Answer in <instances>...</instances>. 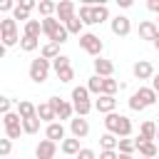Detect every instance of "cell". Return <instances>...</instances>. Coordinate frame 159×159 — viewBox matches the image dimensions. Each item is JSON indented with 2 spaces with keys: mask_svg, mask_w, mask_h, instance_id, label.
Instances as JSON below:
<instances>
[{
  "mask_svg": "<svg viewBox=\"0 0 159 159\" xmlns=\"http://www.w3.org/2000/svg\"><path fill=\"white\" fill-rule=\"evenodd\" d=\"M104 129H107V132H112L114 137L124 139V137H132L134 124H132V119H129L127 114H117V112H112V114H107V117H104Z\"/></svg>",
  "mask_w": 159,
  "mask_h": 159,
  "instance_id": "obj_1",
  "label": "cell"
},
{
  "mask_svg": "<svg viewBox=\"0 0 159 159\" xmlns=\"http://www.w3.org/2000/svg\"><path fill=\"white\" fill-rule=\"evenodd\" d=\"M72 107H75V114L77 117H87L92 109H94V102L89 99V89H87V84L82 87H72Z\"/></svg>",
  "mask_w": 159,
  "mask_h": 159,
  "instance_id": "obj_2",
  "label": "cell"
},
{
  "mask_svg": "<svg viewBox=\"0 0 159 159\" xmlns=\"http://www.w3.org/2000/svg\"><path fill=\"white\" fill-rule=\"evenodd\" d=\"M42 32H45L47 40L55 42V45H62V42H67V37H70L67 27H65L57 17H45V20H42Z\"/></svg>",
  "mask_w": 159,
  "mask_h": 159,
  "instance_id": "obj_3",
  "label": "cell"
},
{
  "mask_svg": "<svg viewBox=\"0 0 159 159\" xmlns=\"http://www.w3.org/2000/svg\"><path fill=\"white\" fill-rule=\"evenodd\" d=\"M50 70H52V62L45 60V57H37V60L30 62V80H32L35 84H42V82H47Z\"/></svg>",
  "mask_w": 159,
  "mask_h": 159,
  "instance_id": "obj_4",
  "label": "cell"
},
{
  "mask_svg": "<svg viewBox=\"0 0 159 159\" xmlns=\"http://www.w3.org/2000/svg\"><path fill=\"white\" fill-rule=\"evenodd\" d=\"M80 47H82L87 55H92V57H102L104 42H102L99 35H94V32H84V35H80Z\"/></svg>",
  "mask_w": 159,
  "mask_h": 159,
  "instance_id": "obj_5",
  "label": "cell"
},
{
  "mask_svg": "<svg viewBox=\"0 0 159 159\" xmlns=\"http://www.w3.org/2000/svg\"><path fill=\"white\" fill-rule=\"evenodd\" d=\"M47 102L52 104V109H55V114H57V119H60V122H65V119H67V122H72V119H75V117H72V114H75V107H72V102H67V99H60V97H50Z\"/></svg>",
  "mask_w": 159,
  "mask_h": 159,
  "instance_id": "obj_6",
  "label": "cell"
},
{
  "mask_svg": "<svg viewBox=\"0 0 159 159\" xmlns=\"http://www.w3.org/2000/svg\"><path fill=\"white\" fill-rule=\"evenodd\" d=\"M55 17H57L62 25H67L70 20L77 17V5H75L72 0H60V2H57V12H55Z\"/></svg>",
  "mask_w": 159,
  "mask_h": 159,
  "instance_id": "obj_7",
  "label": "cell"
},
{
  "mask_svg": "<svg viewBox=\"0 0 159 159\" xmlns=\"http://www.w3.org/2000/svg\"><path fill=\"white\" fill-rule=\"evenodd\" d=\"M109 27H112V32H114L117 37H127V35L132 32V20H129L127 15H114V17L109 20Z\"/></svg>",
  "mask_w": 159,
  "mask_h": 159,
  "instance_id": "obj_8",
  "label": "cell"
},
{
  "mask_svg": "<svg viewBox=\"0 0 159 159\" xmlns=\"http://www.w3.org/2000/svg\"><path fill=\"white\" fill-rule=\"evenodd\" d=\"M55 154H57V142H52V139H40L37 142V147H35L37 159H55Z\"/></svg>",
  "mask_w": 159,
  "mask_h": 159,
  "instance_id": "obj_9",
  "label": "cell"
},
{
  "mask_svg": "<svg viewBox=\"0 0 159 159\" xmlns=\"http://www.w3.org/2000/svg\"><path fill=\"white\" fill-rule=\"evenodd\" d=\"M94 109L99 112V114H112L114 109H117V97H112V94H99L97 99H94Z\"/></svg>",
  "mask_w": 159,
  "mask_h": 159,
  "instance_id": "obj_10",
  "label": "cell"
},
{
  "mask_svg": "<svg viewBox=\"0 0 159 159\" xmlns=\"http://www.w3.org/2000/svg\"><path fill=\"white\" fill-rule=\"evenodd\" d=\"M157 127L159 124H154L152 119H144L142 127H139V134H137V144H142V142H157Z\"/></svg>",
  "mask_w": 159,
  "mask_h": 159,
  "instance_id": "obj_11",
  "label": "cell"
},
{
  "mask_svg": "<svg viewBox=\"0 0 159 159\" xmlns=\"http://www.w3.org/2000/svg\"><path fill=\"white\" fill-rule=\"evenodd\" d=\"M70 134H72L75 139H84V137L89 134V122H87V117H75V119L70 122Z\"/></svg>",
  "mask_w": 159,
  "mask_h": 159,
  "instance_id": "obj_12",
  "label": "cell"
},
{
  "mask_svg": "<svg viewBox=\"0 0 159 159\" xmlns=\"http://www.w3.org/2000/svg\"><path fill=\"white\" fill-rule=\"evenodd\" d=\"M157 35H159V25H157L154 20H142V22H139V37H142V40L154 42Z\"/></svg>",
  "mask_w": 159,
  "mask_h": 159,
  "instance_id": "obj_13",
  "label": "cell"
},
{
  "mask_svg": "<svg viewBox=\"0 0 159 159\" xmlns=\"http://www.w3.org/2000/svg\"><path fill=\"white\" fill-rule=\"evenodd\" d=\"M132 75H134L137 80H152L157 72H154V67H152V62H149V60H139V62H134Z\"/></svg>",
  "mask_w": 159,
  "mask_h": 159,
  "instance_id": "obj_14",
  "label": "cell"
},
{
  "mask_svg": "<svg viewBox=\"0 0 159 159\" xmlns=\"http://www.w3.org/2000/svg\"><path fill=\"white\" fill-rule=\"evenodd\" d=\"M132 94H134L144 107H152V104H157V102H159V94H157L152 87H139V89H137V92H132Z\"/></svg>",
  "mask_w": 159,
  "mask_h": 159,
  "instance_id": "obj_15",
  "label": "cell"
},
{
  "mask_svg": "<svg viewBox=\"0 0 159 159\" xmlns=\"http://www.w3.org/2000/svg\"><path fill=\"white\" fill-rule=\"evenodd\" d=\"M45 139H52V142H65L67 137H65V124L62 122H52V124H47L45 127Z\"/></svg>",
  "mask_w": 159,
  "mask_h": 159,
  "instance_id": "obj_16",
  "label": "cell"
},
{
  "mask_svg": "<svg viewBox=\"0 0 159 159\" xmlns=\"http://www.w3.org/2000/svg\"><path fill=\"white\" fill-rule=\"evenodd\" d=\"M112 72H114L112 60H104V57H97L94 60V75L97 77H112Z\"/></svg>",
  "mask_w": 159,
  "mask_h": 159,
  "instance_id": "obj_17",
  "label": "cell"
},
{
  "mask_svg": "<svg viewBox=\"0 0 159 159\" xmlns=\"http://www.w3.org/2000/svg\"><path fill=\"white\" fill-rule=\"evenodd\" d=\"M37 117H40V122H47V124L57 122V114H55V109H52V104H50V102L37 104Z\"/></svg>",
  "mask_w": 159,
  "mask_h": 159,
  "instance_id": "obj_18",
  "label": "cell"
},
{
  "mask_svg": "<svg viewBox=\"0 0 159 159\" xmlns=\"http://www.w3.org/2000/svg\"><path fill=\"white\" fill-rule=\"evenodd\" d=\"M60 152H62V154H67V157H77V154L82 152V147H80V139H75V137H67V139L60 144Z\"/></svg>",
  "mask_w": 159,
  "mask_h": 159,
  "instance_id": "obj_19",
  "label": "cell"
},
{
  "mask_svg": "<svg viewBox=\"0 0 159 159\" xmlns=\"http://www.w3.org/2000/svg\"><path fill=\"white\" fill-rule=\"evenodd\" d=\"M137 152H139V157H147V159H157L159 157L157 142H142V144H137Z\"/></svg>",
  "mask_w": 159,
  "mask_h": 159,
  "instance_id": "obj_20",
  "label": "cell"
},
{
  "mask_svg": "<svg viewBox=\"0 0 159 159\" xmlns=\"http://www.w3.org/2000/svg\"><path fill=\"white\" fill-rule=\"evenodd\" d=\"M17 114H20L22 119L37 117V104H32V102H27V99H20V102H17Z\"/></svg>",
  "mask_w": 159,
  "mask_h": 159,
  "instance_id": "obj_21",
  "label": "cell"
},
{
  "mask_svg": "<svg viewBox=\"0 0 159 159\" xmlns=\"http://www.w3.org/2000/svg\"><path fill=\"white\" fill-rule=\"evenodd\" d=\"M92 15H94V25H102L109 20V7L104 2H97V5H92Z\"/></svg>",
  "mask_w": 159,
  "mask_h": 159,
  "instance_id": "obj_22",
  "label": "cell"
},
{
  "mask_svg": "<svg viewBox=\"0 0 159 159\" xmlns=\"http://www.w3.org/2000/svg\"><path fill=\"white\" fill-rule=\"evenodd\" d=\"M37 12L42 15V20H45V17H55L57 2H52V0H40V2H37Z\"/></svg>",
  "mask_w": 159,
  "mask_h": 159,
  "instance_id": "obj_23",
  "label": "cell"
},
{
  "mask_svg": "<svg viewBox=\"0 0 159 159\" xmlns=\"http://www.w3.org/2000/svg\"><path fill=\"white\" fill-rule=\"evenodd\" d=\"M99 147H102L104 152H112V149L119 147V137H114L112 132H104V134L99 137Z\"/></svg>",
  "mask_w": 159,
  "mask_h": 159,
  "instance_id": "obj_24",
  "label": "cell"
},
{
  "mask_svg": "<svg viewBox=\"0 0 159 159\" xmlns=\"http://www.w3.org/2000/svg\"><path fill=\"white\" fill-rule=\"evenodd\" d=\"M22 35L40 40V35H42V20H30V22H25V32H22Z\"/></svg>",
  "mask_w": 159,
  "mask_h": 159,
  "instance_id": "obj_25",
  "label": "cell"
},
{
  "mask_svg": "<svg viewBox=\"0 0 159 159\" xmlns=\"http://www.w3.org/2000/svg\"><path fill=\"white\" fill-rule=\"evenodd\" d=\"M62 52H60V45H55V42H47V45H42V50H40V57H45V60H57Z\"/></svg>",
  "mask_w": 159,
  "mask_h": 159,
  "instance_id": "obj_26",
  "label": "cell"
},
{
  "mask_svg": "<svg viewBox=\"0 0 159 159\" xmlns=\"http://www.w3.org/2000/svg\"><path fill=\"white\" fill-rule=\"evenodd\" d=\"M77 15H80V20H82L84 25H94V15H92V5H89V2H84V5H80V10H77Z\"/></svg>",
  "mask_w": 159,
  "mask_h": 159,
  "instance_id": "obj_27",
  "label": "cell"
},
{
  "mask_svg": "<svg viewBox=\"0 0 159 159\" xmlns=\"http://www.w3.org/2000/svg\"><path fill=\"white\" fill-rule=\"evenodd\" d=\"M10 32H17V20L12 15L0 20V35H10Z\"/></svg>",
  "mask_w": 159,
  "mask_h": 159,
  "instance_id": "obj_28",
  "label": "cell"
},
{
  "mask_svg": "<svg viewBox=\"0 0 159 159\" xmlns=\"http://www.w3.org/2000/svg\"><path fill=\"white\" fill-rule=\"evenodd\" d=\"M40 117H30V119H22V132L25 134H37L40 132Z\"/></svg>",
  "mask_w": 159,
  "mask_h": 159,
  "instance_id": "obj_29",
  "label": "cell"
},
{
  "mask_svg": "<svg viewBox=\"0 0 159 159\" xmlns=\"http://www.w3.org/2000/svg\"><path fill=\"white\" fill-rule=\"evenodd\" d=\"M117 152H119V154H132V152H137V139H132V137H124V139H119V147H117Z\"/></svg>",
  "mask_w": 159,
  "mask_h": 159,
  "instance_id": "obj_30",
  "label": "cell"
},
{
  "mask_svg": "<svg viewBox=\"0 0 159 159\" xmlns=\"http://www.w3.org/2000/svg\"><path fill=\"white\" fill-rule=\"evenodd\" d=\"M102 80L104 77H97V75H92L89 80H87V89H89V94H102Z\"/></svg>",
  "mask_w": 159,
  "mask_h": 159,
  "instance_id": "obj_31",
  "label": "cell"
},
{
  "mask_svg": "<svg viewBox=\"0 0 159 159\" xmlns=\"http://www.w3.org/2000/svg\"><path fill=\"white\" fill-rule=\"evenodd\" d=\"M40 47V40H35V37H27V35H22V40H20V50H25V52H35Z\"/></svg>",
  "mask_w": 159,
  "mask_h": 159,
  "instance_id": "obj_32",
  "label": "cell"
},
{
  "mask_svg": "<svg viewBox=\"0 0 159 159\" xmlns=\"http://www.w3.org/2000/svg\"><path fill=\"white\" fill-rule=\"evenodd\" d=\"M117 89H119V82H117V80H112V77H104V80H102V94H112V97H114Z\"/></svg>",
  "mask_w": 159,
  "mask_h": 159,
  "instance_id": "obj_33",
  "label": "cell"
},
{
  "mask_svg": "<svg viewBox=\"0 0 159 159\" xmlns=\"http://www.w3.org/2000/svg\"><path fill=\"white\" fill-rule=\"evenodd\" d=\"M65 27H67V32H70V35H84V32H82V27H84V22L80 20V15H77L75 20H70V22H67Z\"/></svg>",
  "mask_w": 159,
  "mask_h": 159,
  "instance_id": "obj_34",
  "label": "cell"
},
{
  "mask_svg": "<svg viewBox=\"0 0 159 159\" xmlns=\"http://www.w3.org/2000/svg\"><path fill=\"white\" fill-rule=\"evenodd\" d=\"M15 124H22V117L17 112H7L2 114V127H15Z\"/></svg>",
  "mask_w": 159,
  "mask_h": 159,
  "instance_id": "obj_35",
  "label": "cell"
},
{
  "mask_svg": "<svg viewBox=\"0 0 159 159\" xmlns=\"http://www.w3.org/2000/svg\"><path fill=\"white\" fill-rule=\"evenodd\" d=\"M65 67H72V62H70L67 55H60L57 60H52V70H55V72H60V70H65Z\"/></svg>",
  "mask_w": 159,
  "mask_h": 159,
  "instance_id": "obj_36",
  "label": "cell"
},
{
  "mask_svg": "<svg viewBox=\"0 0 159 159\" xmlns=\"http://www.w3.org/2000/svg\"><path fill=\"white\" fill-rule=\"evenodd\" d=\"M10 152H12V139H0V159H7L10 157Z\"/></svg>",
  "mask_w": 159,
  "mask_h": 159,
  "instance_id": "obj_37",
  "label": "cell"
},
{
  "mask_svg": "<svg viewBox=\"0 0 159 159\" xmlns=\"http://www.w3.org/2000/svg\"><path fill=\"white\" fill-rule=\"evenodd\" d=\"M57 80H60V82H72V80H75V67L60 70V72H57Z\"/></svg>",
  "mask_w": 159,
  "mask_h": 159,
  "instance_id": "obj_38",
  "label": "cell"
},
{
  "mask_svg": "<svg viewBox=\"0 0 159 159\" xmlns=\"http://www.w3.org/2000/svg\"><path fill=\"white\" fill-rule=\"evenodd\" d=\"M12 17H15V20H20V22H30V12H27V10H22L20 5H15Z\"/></svg>",
  "mask_w": 159,
  "mask_h": 159,
  "instance_id": "obj_39",
  "label": "cell"
},
{
  "mask_svg": "<svg viewBox=\"0 0 159 159\" xmlns=\"http://www.w3.org/2000/svg\"><path fill=\"white\" fill-rule=\"evenodd\" d=\"M0 112H2V114L12 112V99H10V97H0Z\"/></svg>",
  "mask_w": 159,
  "mask_h": 159,
  "instance_id": "obj_40",
  "label": "cell"
},
{
  "mask_svg": "<svg viewBox=\"0 0 159 159\" xmlns=\"http://www.w3.org/2000/svg\"><path fill=\"white\" fill-rule=\"evenodd\" d=\"M75 159H97V154H94V149H89V147H82V152H80Z\"/></svg>",
  "mask_w": 159,
  "mask_h": 159,
  "instance_id": "obj_41",
  "label": "cell"
},
{
  "mask_svg": "<svg viewBox=\"0 0 159 159\" xmlns=\"http://www.w3.org/2000/svg\"><path fill=\"white\" fill-rule=\"evenodd\" d=\"M129 109H134V112H142V109H147V107H144V104H142V102H139L134 94H129Z\"/></svg>",
  "mask_w": 159,
  "mask_h": 159,
  "instance_id": "obj_42",
  "label": "cell"
},
{
  "mask_svg": "<svg viewBox=\"0 0 159 159\" xmlns=\"http://www.w3.org/2000/svg\"><path fill=\"white\" fill-rule=\"evenodd\" d=\"M22 10H27V12H32V10H37V2H32V0H20L17 2Z\"/></svg>",
  "mask_w": 159,
  "mask_h": 159,
  "instance_id": "obj_43",
  "label": "cell"
},
{
  "mask_svg": "<svg viewBox=\"0 0 159 159\" xmlns=\"http://www.w3.org/2000/svg\"><path fill=\"white\" fill-rule=\"evenodd\" d=\"M15 5L17 2H12V0H2L0 2V12H10V10H15Z\"/></svg>",
  "mask_w": 159,
  "mask_h": 159,
  "instance_id": "obj_44",
  "label": "cell"
},
{
  "mask_svg": "<svg viewBox=\"0 0 159 159\" xmlns=\"http://www.w3.org/2000/svg\"><path fill=\"white\" fill-rule=\"evenodd\" d=\"M99 159H119V152H117V149H112V152H104V149H102V152H99Z\"/></svg>",
  "mask_w": 159,
  "mask_h": 159,
  "instance_id": "obj_45",
  "label": "cell"
},
{
  "mask_svg": "<svg viewBox=\"0 0 159 159\" xmlns=\"http://www.w3.org/2000/svg\"><path fill=\"white\" fill-rule=\"evenodd\" d=\"M147 7H149L152 12H157V15H159V0H149V2H147Z\"/></svg>",
  "mask_w": 159,
  "mask_h": 159,
  "instance_id": "obj_46",
  "label": "cell"
},
{
  "mask_svg": "<svg viewBox=\"0 0 159 159\" xmlns=\"http://www.w3.org/2000/svg\"><path fill=\"white\" fill-rule=\"evenodd\" d=\"M152 89H154V92H159V72L152 77Z\"/></svg>",
  "mask_w": 159,
  "mask_h": 159,
  "instance_id": "obj_47",
  "label": "cell"
},
{
  "mask_svg": "<svg viewBox=\"0 0 159 159\" xmlns=\"http://www.w3.org/2000/svg\"><path fill=\"white\" fill-rule=\"evenodd\" d=\"M117 5L124 7V10H129V7H132V0H117Z\"/></svg>",
  "mask_w": 159,
  "mask_h": 159,
  "instance_id": "obj_48",
  "label": "cell"
},
{
  "mask_svg": "<svg viewBox=\"0 0 159 159\" xmlns=\"http://www.w3.org/2000/svg\"><path fill=\"white\" fill-rule=\"evenodd\" d=\"M152 45H154V50H157V52H159V35H157V40H154V42H152Z\"/></svg>",
  "mask_w": 159,
  "mask_h": 159,
  "instance_id": "obj_49",
  "label": "cell"
},
{
  "mask_svg": "<svg viewBox=\"0 0 159 159\" xmlns=\"http://www.w3.org/2000/svg\"><path fill=\"white\" fill-rule=\"evenodd\" d=\"M119 159H134L132 154H119Z\"/></svg>",
  "mask_w": 159,
  "mask_h": 159,
  "instance_id": "obj_50",
  "label": "cell"
},
{
  "mask_svg": "<svg viewBox=\"0 0 159 159\" xmlns=\"http://www.w3.org/2000/svg\"><path fill=\"white\" fill-rule=\"evenodd\" d=\"M157 142H159V127H157Z\"/></svg>",
  "mask_w": 159,
  "mask_h": 159,
  "instance_id": "obj_51",
  "label": "cell"
},
{
  "mask_svg": "<svg viewBox=\"0 0 159 159\" xmlns=\"http://www.w3.org/2000/svg\"><path fill=\"white\" fill-rule=\"evenodd\" d=\"M157 25H159V17H157Z\"/></svg>",
  "mask_w": 159,
  "mask_h": 159,
  "instance_id": "obj_52",
  "label": "cell"
},
{
  "mask_svg": "<svg viewBox=\"0 0 159 159\" xmlns=\"http://www.w3.org/2000/svg\"><path fill=\"white\" fill-rule=\"evenodd\" d=\"M142 159H147V157H142Z\"/></svg>",
  "mask_w": 159,
  "mask_h": 159,
  "instance_id": "obj_53",
  "label": "cell"
},
{
  "mask_svg": "<svg viewBox=\"0 0 159 159\" xmlns=\"http://www.w3.org/2000/svg\"><path fill=\"white\" fill-rule=\"evenodd\" d=\"M7 159H12V157H7Z\"/></svg>",
  "mask_w": 159,
  "mask_h": 159,
  "instance_id": "obj_54",
  "label": "cell"
},
{
  "mask_svg": "<svg viewBox=\"0 0 159 159\" xmlns=\"http://www.w3.org/2000/svg\"><path fill=\"white\" fill-rule=\"evenodd\" d=\"M157 94H159V92H157Z\"/></svg>",
  "mask_w": 159,
  "mask_h": 159,
  "instance_id": "obj_55",
  "label": "cell"
}]
</instances>
